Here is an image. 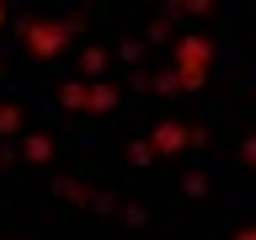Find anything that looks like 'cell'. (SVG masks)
Segmentation results:
<instances>
[{"label": "cell", "mask_w": 256, "mask_h": 240, "mask_svg": "<svg viewBox=\"0 0 256 240\" xmlns=\"http://www.w3.org/2000/svg\"><path fill=\"white\" fill-rule=\"evenodd\" d=\"M11 27H16V38H22V48H27V59L54 64L64 48H70V38L86 32V16H64V22H54V16H22Z\"/></svg>", "instance_id": "obj_1"}, {"label": "cell", "mask_w": 256, "mask_h": 240, "mask_svg": "<svg viewBox=\"0 0 256 240\" xmlns=\"http://www.w3.org/2000/svg\"><path fill=\"white\" fill-rule=\"evenodd\" d=\"M214 59H219L214 38H203V32H182V38L171 43V75H176V86H182V91H203Z\"/></svg>", "instance_id": "obj_2"}, {"label": "cell", "mask_w": 256, "mask_h": 240, "mask_svg": "<svg viewBox=\"0 0 256 240\" xmlns=\"http://www.w3.org/2000/svg\"><path fill=\"white\" fill-rule=\"evenodd\" d=\"M150 150H155V160H176V155H187V123H176V118H160V123L150 128Z\"/></svg>", "instance_id": "obj_3"}, {"label": "cell", "mask_w": 256, "mask_h": 240, "mask_svg": "<svg viewBox=\"0 0 256 240\" xmlns=\"http://www.w3.org/2000/svg\"><path fill=\"white\" fill-rule=\"evenodd\" d=\"M118 102H123V91H118L112 80H91V86H86V112H91V118H112Z\"/></svg>", "instance_id": "obj_4"}, {"label": "cell", "mask_w": 256, "mask_h": 240, "mask_svg": "<svg viewBox=\"0 0 256 240\" xmlns=\"http://www.w3.org/2000/svg\"><path fill=\"white\" fill-rule=\"evenodd\" d=\"M54 155H59V144H54V134H43V128H38V134H27V139H22V150H16V160H27V166H48Z\"/></svg>", "instance_id": "obj_5"}, {"label": "cell", "mask_w": 256, "mask_h": 240, "mask_svg": "<svg viewBox=\"0 0 256 240\" xmlns=\"http://www.w3.org/2000/svg\"><path fill=\"white\" fill-rule=\"evenodd\" d=\"M107 70H112V54H107V48H96V43L80 48V75H75V80L91 86V80H107Z\"/></svg>", "instance_id": "obj_6"}, {"label": "cell", "mask_w": 256, "mask_h": 240, "mask_svg": "<svg viewBox=\"0 0 256 240\" xmlns=\"http://www.w3.org/2000/svg\"><path fill=\"white\" fill-rule=\"evenodd\" d=\"M22 123H27V107L22 102H0V139L22 134Z\"/></svg>", "instance_id": "obj_7"}, {"label": "cell", "mask_w": 256, "mask_h": 240, "mask_svg": "<svg viewBox=\"0 0 256 240\" xmlns=\"http://www.w3.org/2000/svg\"><path fill=\"white\" fill-rule=\"evenodd\" d=\"M59 107L64 112H86V80H64L59 86Z\"/></svg>", "instance_id": "obj_8"}, {"label": "cell", "mask_w": 256, "mask_h": 240, "mask_svg": "<svg viewBox=\"0 0 256 240\" xmlns=\"http://www.w3.org/2000/svg\"><path fill=\"white\" fill-rule=\"evenodd\" d=\"M54 198L59 203H86V187H80L75 176H54Z\"/></svg>", "instance_id": "obj_9"}, {"label": "cell", "mask_w": 256, "mask_h": 240, "mask_svg": "<svg viewBox=\"0 0 256 240\" xmlns=\"http://www.w3.org/2000/svg\"><path fill=\"white\" fill-rule=\"evenodd\" d=\"M128 166H139V171H150V166H155V150H150V139H134V144H128Z\"/></svg>", "instance_id": "obj_10"}, {"label": "cell", "mask_w": 256, "mask_h": 240, "mask_svg": "<svg viewBox=\"0 0 256 240\" xmlns=\"http://www.w3.org/2000/svg\"><path fill=\"white\" fill-rule=\"evenodd\" d=\"M139 43H171V22H166V16H155V22L144 27V38H139Z\"/></svg>", "instance_id": "obj_11"}, {"label": "cell", "mask_w": 256, "mask_h": 240, "mask_svg": "<svg viewBox=\"0 0 256 240\" xmlns=\"http://www.w3.org/2000/svg\"><path fill=\"white\" fill-rule=\"evenodd\" d=\"M150 91H160V96H182V86H176L171 70H160V75H150Z\"/></svg>", "instance_id": "obj_12"}, {"label": "cell", "mask_w": 256, "mask_h": 240, "mask_svg": "<svg viewBox=\"0 0 256 240\" xmlns=\"http://www.w3.org/2000/svg\"><path fill=\"white\" fill-rule=\"evenodd\" d=\"M182 192H187V198H208V171H192L187 182H182Z\"/></svg>", "instance_id": "obj_13"}, {"label": "cell", "mask_w": 256, "mask_h": 240, "mask_svg": "<svg viewBox=\"0 0 256 240\" xmlns=\"http://www.w3.org/2000/svg\"><path fill=\"white\" fill-rule=\"evenodd\" d=\"M118 59H123V64H139V59H144V43H139V38H123Z\"/></svg>", "instance_id": "obj_14"}, {"label": "cell", "mask_w": 256, "mask_h": 240, "mask_svg": "<svg viewBox=\"0 0 256 240\" xmlns=\"http://www.w3.org/2000/svg\"><path fill=\"white\" fill-rule=\"evenodd\" d=\"M123 224H134V230L150 224V208H144V203H128V208H123Z\"/></svg>", "instance_id": "obj_15"}, {"label": "cell", "mask_w": 256, "mask_h": 240, "mask_svg": "<svg viewBox=\"0 0 256 240\" xmlns=\"http://www.w3.org/2000/svg\"><path fill=\"white\" fill-rule=\"evenodd\" d=\"M187 150H208V128L203 123H187Z\"/></svg>", "instance_id": "obj_16"}, {"label": "cell", "mask_w": 256, "mask_h": 240, "mask_svg": "<svg viewBox=\"0 0 256 240\" xmlns=\"http://www.w3.org/2000/svg\"><path fill=\"white\" fill-rule=\"evenodd\" d=\"M176 11H182V16H208L214 6H208V0H187V6H176Z\"/></svg>", "instance_id": "obj_17"}, {"label": "cell", "mask_w": 256, "mask_h": 240, "mask_svg": "<svg viewBox=\"0 0 256 240\" xmlns=\"http://www.w3.org/2000/svg\"><path fill=\"white\" fill-rule=\"evenodd\" d=\"M240 166H256V139H240Z\"/></svg>", "instance_id": "obj_18"}, {"label": "cell", "mask_w": 256, "mask_h": 240, "mask_svg": "<svg viewBox=\"0 0 256 240\" xmlns=\"http://www.w3.org/2000/svg\"><path fill=\"white\" fill-rule=\"evenodd\" d=\"M11 22H16V16H11V6H6V0H0V32L11 27Z\"/></svg>", "instance_id": "obj_19"}, {"label": "cell", "mask_w": 256, "mask_h": 240, "mask_svg": "<svg viewBox=\"0 0 256 240\" xmlns=\"http://www.w3.org/2000/svg\"><path fill=\"white\" fill-rule=\"evenodd\" d=\"M6 166H16V150H6V144H0V171H6Z\"/></svg>", "instance_id": "obj_20"}, {"label": "cell", "mask_w": 256, "mask_h": 240, "mask_svg": "<svg viewBox=\"0 0 256 240\" xmlns=\"http://www.w3.org/2000/svg\"><path fill=\"white\" fill-rule=\"evenodd\" d=\"M230 240H256V230H251V224H240V230H235Z\"/></svg>", "instance_id": "obj_21"}, {"label": "cell", "mask_w": 256, "mask_h": 240, "mask_svg": "<svg viewBox=\"0 0 256 240\" xmlns=\"http://www.w3.org/2000/svg\"><path fill=\"white\" fill-rule=\"evenodd\" d=\"M0 80H6V59H0Z\"/></svg>", "instance_id": "obj_22"}]
</instances>
